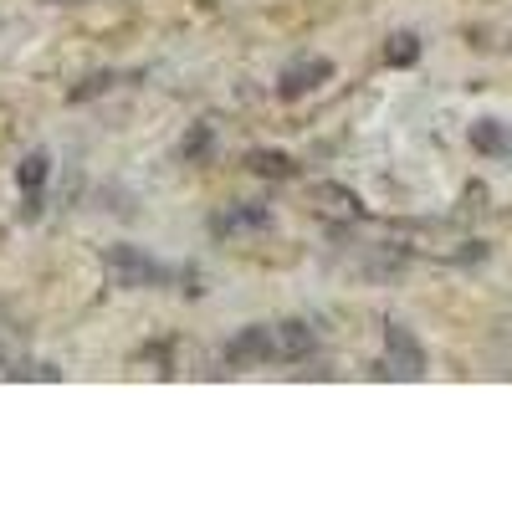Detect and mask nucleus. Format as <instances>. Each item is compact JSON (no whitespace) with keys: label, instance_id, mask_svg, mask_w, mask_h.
Returning <instances> with one entry per match:
<instances>
[{"label":"nucleus","instance_id":"f257e3e1","mask_svg":"<svg viewBox=\"0 0 512 512\" xmlns=\"http://www.w3.org/2000/svg\"><path fill=\"white\" fill-rule=\"evenodd\" d=\"M103 267H108V282H113V287H134V292L164 287L169 277H175V267H164L159 256H149L144 246H108Z\"/></svg>","mask_w":512,"mask_h":512},{"label":"nucleus","instance_id":"f03ea898","mask_svg":"<svg viewBox=\"0 0 512 512\" xmlns=\"http://www.w3.org/2000/svg\"><path fill=\"white\" fill-rule=\"evenodd\" d=\"M384 374L390 379H420L425 374V344L405 323H384Z\"/></svg>","mask_w":512,"mask_h":512},{"label":"nucleus","instance_id":"7ed1b4c3","mask_svg":"<svg viewBox=\"0 0 512 512\" xmlns=\"http://www.w3.org/2000/svg\"><path fill=\"white\" fill-rule=\"evenodd\" d=\"M277 359V328L256 323V328H241L231 344H226V364L231 369H262Z\"/></svg>","mask_w":512,"mask_h":512},{"label":"nucleus","instance_id":"20e7f679","mask_svg":"<svg viewBox=\"0 0 512 512\" xmlns=\"http://www.w3.org/2000/svg\"><path fill=\"white\" fill-rule=\"evenodd\" d=\"M333 77V62L328 57H297V62H287L282 67V77H277V98H308V93H318L323 82Z\"/></svg>","mask_w":512,"mask_h":512},{"label":"nucleus","instance_id":"39448f33","mask_svg":"<svg viewBox=\"0 0 512 512\" xmlns=\"http://www.w3.org/2000/svg\"><path fill=\"white\" fill-rule=\"evenodd\" d=\"M47 175H52V154H47V149H36V154L21 159L16 185H21V195H26V216H36V195H41V185H47Z\"/></svg>","mask_w":512,"mask_h":512},{"label":"nucleus","instance_id":"423d86ee","mask_svg":"<svg viewBox=\"0 0 512 512\" xmlns=\"http://www.w3.org/2000/svg\"><path fill=\"white\" fill-rule=\"evenodd\" d=\"M313 349H318V333H313L303 318L277 323V359H308Z\"/></svg>","mask_w":512,"mask_h":512},{"label":"nucleus","instance_id":"0eeeda50","mask_svg":"<svg viewBox=\"0 0 512 512\" xmlns=\"http://www.w3.org/2000/svg\"><path fill=\"white\" fill-rule=\"evenodd\" d=\"M262 226H272L267 205H236V210H226V216L210 221V231H216L221 241H226V236H236V231H262Z\"/></svg>","mask_w":512,"mask_h":512},{"label":"nucleus","instance_id":"6e6552de","mask_svg":"<svg viewBox=\"0 0 512 512\" xmlns=\"http://www.w3.org/2000/svg\"><path fill=\"white\" fill-rule=\"evenodd\" d=\"M313 205L323 210V216H344V221H359L364 216L359 195H349L344 185H313Z\"/></svg>","mask_w":512,"mask_h":512},{"label":"nucleus","instance_id":"1a4fd4ad","mask_svg":"<svg viewBox=\"0 0 512 512\" xmlns=\"http://www.w3.org/2000/svg\"><path fill=\"white\" fill-rule=\"evenodd\" d=\"M246 169H251V175H262V180H292L297 175V164L287 154H277V149H251Z\"/></svg>","mask_w":512,"mask_h":512},{"label":"nucleus","instance_id":"9d476101","mask_svg":"<svg viewBox=\"0 0 512 512\" xmlns=\"http://www.w3.org/2000/svg\"><path fill=\"white\" fill-rule=\"evenodd\" d=\"M472 149H482V154H512V134H507L497 118H477L472 123Z\"/></svg>","mask_w":512,"mask_h":512},{"label":"nucleus","instance_id":"9b49d317","mask_svg":"<svg viewBox=\"0 0 512 512\" xmlns=\"http://www.w3.org/2000/svg\"><path fill=\"white\" fill-rule=\"evenodd\" d=\"M210 154H216V134H210V123H190L185 139H180V159H185V164H200V159H210Z\"/></svg>","mask_w":512,"mask_h":512},{"label":"nucleus","instance_id":"f8f14e48","mask_svg":"<svg viewBox=\"0 0 512 512\" xmlns=\"http://www.w3.org/2000/svg\"><path fill=\"white\" fill-rule=\"evenodd\" d=\"M420 57V36L415 31H395L390 41H384V62H390V67H410Z\"/></svg>","mask_w":512,"mask_h":512},{"label":"nucleus","instance_id":"ddd939ff","mask_svg":"<svg viewBox=\"0 0 512 512\" xmlns=\"http://www.w3.org/2000/svg\"><path fill=\"white\" fill-rule=\"evenodd\" d=\"M118 82V72H93L88 82H82V88H72V103H88V98H98V93H108Z\"/></svg>","mask_w":512,"mask_h":512},{"label":"nucleus","instance_id":"4468645a","mask_svg":"<svg viewBox=\"0 0 512 512\" xmlns=\"http://www.w3.org/2000/svg\"><path fill=\"white\" fill-rule=\"evenodd\" d=\"M11 379H62L57 364H21V369H6Z\"/></svg>","mask_w":512,"mask_h":512},{"label":"nucleus","instance_id":"2eb2a0df","mask_svg":"<svg viewBox=\"0 0 512 512\" xmlns=\"http://www.w3.org/2000/svg\"><path fill=\"white\" fill-rule=\"evenodd\" d=\"M52 6H77V0H52Z\"/></svg>","mask_w":512,"mask_h":512}]
</instances>
